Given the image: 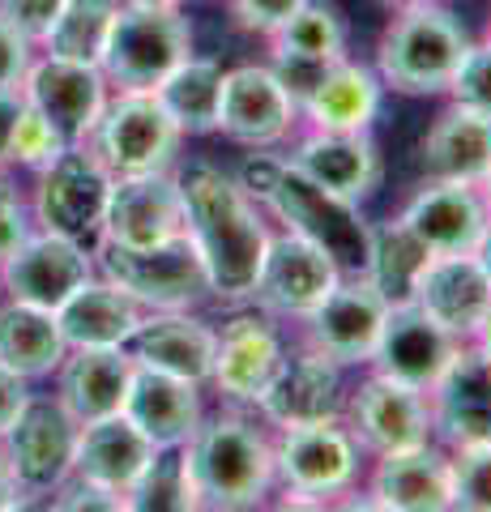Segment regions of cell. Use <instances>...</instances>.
<instances>
[{
    "instance_id": "cell-1",
    "label": "cell",
    "mask_w": 491,
    "mask_h": 512,
    "mask_svg": "<svg viewBox=\"0 0 491 512\" xmlns=\"http://www.w3.org/2000/svg\"><path fill=\"white\" fill-rule=\"evenodd\" d=\"M176 180L184 192V231L205 265L210 295L244 303L274 235L261 218V205L235 184V175L210 163H188L176 171Z\"/></svg>"
},
{
    "instance_id": "cell-2",
    "label": "cell",
    "mask_w": 491,
    "mask_h": 512,
    "mask_svg": "<svg viewBox=\"0 0 491 512\" xmlns=\"http://www.w3.org/2000/svg\"><path fill=\"white\" fill-rule=\"evenodd\" d=\"M180 448L201 508H218V512L257 508L278 487L274 436L257 419H248L235 402L210 414V419H201Z\"/></svg>"
},
{
    "instance_id": "cell-3",
    "label": "cell",
    "mask_w": 491,
    "mask_h": 512,
    "mask_svg": "<svg viewBox=\"0 0 491 512\" xmlns=\"http://www.w3.org/2000/svg\"><path fill=\"white\" fill-rule=\"evenodd\" d=\"M470 35L453 9L436 0L402 5L376 43V77L398 94H445Z\"/></svg>"
},
{
    "instance_id": "cell-4",
    "label": "cell",
    "mask_w": 491,
    "mask_h": 512,
    "mask_svg": "<svg viewBox=\"0 0 491 512\" xmlns=\"http://www.w3.org/2000/svg\"><path fill=\"white\" fill-rule=\"evenodd\" d=\"M265 210L282 222V231L321 248L342 269V278H363L372 256V222H363L359 201H346L338 192L308 180L291 158H282V171L265 197Z\"/></svg>"
},
{
    "instance_id": "cell-5",
    "label": "cell",
    "mask_w": 491,
    "mask_h": 512,
    "mask_svg": "<svg viewBox=\"0 0 491 512\" xmlns=\"http://www.w3.org/2000/svg\"><path fill=\"white\" fill-rule=\"evenodd\" d=\"M359 440L342 419H316L274 431V483L282 504H325L359 478Z\"/></svg>"
},
{
    "instance_id": "cell-6",
    "label": "cell",
    "mask_w": 491,
    "mask_h": 512,
    "mask_svg": "<svg viewBox=\"0 0 491 512\" xmlns=\"http://www.w3.org/2000/svg\"><path fill=\"white\" fill-rule=\"evenodd\" d=\"M188 56H193V26L180 9L120 5L99 69L116 90H154Z\"/></svg>"
},
{
    "instance_id": "cell-7",
    "label": "cell",
    "mask_w": 491,
    "mask_h": 512,
    "mask_svg": "<svg viewBox=\"0 0 491 512\" xmlns=\"http://www.w3.org/2000/svg\"><path fill=\"white\" fill-rule=\"evenodd\" d=\"M112 167L94 154L90 141L82 146H65L52 163L39 167V184H35V227L56 231L77 244H94L103 231V214H107V197H112Z\"/></svg>"
},
{
    "instance_id": "cell-8",
    "label": "cell",
    "mask_w": 491,
    "mask_h": 512,
    "mask_svg": "<svg viewBox=\"0 0 491 512\" xmlns=\"http://www.w3.org/2000/svg\"><path fill=\"white\" fill-rule=\"evenodd\" d=\"M94 265L103 278H112L120 291H129L141 308H197L210 295V278L193 248V239L176 235L167 244L150 248H120V244H99L94 248Z\"/></svg>"
},
{
    "instance_id": "cell-9",
    "label": "cell",
    "mask_w": 491,
    "mask_h": 512,
    "mask_svg": "<svg viewBox=\"0 0 491 512\" xmlns=\"http://www.w3.org/2000/svg\"><path fill=\"white\" fill-rule=\"evenodd\" d=\"M180 141V124L167 116L154 90H116L90 133L94 154L112 167V175L171 171L180 158Z\"/></svg>"
},
{
    "instance_id": "cell-10",
    "label": "cell",
    "mask_w": 491,
    "mask_h": 512,
    "mask_svg": "<svg viewBox=\"0 0 491 512\" xmlns=\"http://www.w3.org/2000/svg\"><path fill=\"white\" fill-rule=\"evenodd\" d=\"M77 436H82V423L65 410L60 397L30 393L13 427L0 436V448H5L22 495H52L65 483L73 474Z\"/></svg>"
},
{
    "instance_id": "cell-11",
    "label": "cell",
    "mask_w": 491,
    "mask_h": 512,
    "mask_svg": "<svg viewBox=\"0 0 491 512\" xmlns=\"http://www.w3.org/2000/svg\"><path fill=\"white\" fill-rule=\"evenodd\" d=\"M94 274H99V265H94V252L86 244L35 227L0 261V295L56 312Z\"/></svg>"
},
{
    "instance_id": "cell-12",
    "label": "cell",
    "mask_w": 491,
    "mask_h": 512,
    "mask_svg": "<svg viewBox=\"0 0 491 512\" xmlns=\"http://www.w3.org/2000/svg\"><path fill=\"white\" fill-rule=\"evenodd\" d=\"M342 423L368 453H402V448H419L432 440V406H427L423 389L372 372L359 389L346 393Z\"/></svg>"
},
{
    "instance_id": "cell-13",
    "label": "cell",
    "mask_w": 491,
    "mask_h": 512,
    "mask_svg": "<svg viewBox=\"0 0 491 512\" xmlns=\"http://www.w3.org/2000/svg\"><path fill=\"white\" fill-rule=\"evenodd\" d=\"M22 99L65 137V146H82L107 107V77L99 64L60 60L43 52L39 60H30L22 77Z\"/></svg>"
},
{
    "instance_id": "cell-14",
    "label": "cell",
    "mask_w": 491,
    "mask_h": 512,
    "mask_svg": "<svg viewBox=\"0 0 491 512\" xmlns=\"http://www.w3.org/2000/svg\"><path fill=\"white\" fill-rule=\"evenodd\" d=\"M342 269L329 261V256L299 239L295 231L269 235L265 261L257 269V282H252V303L265 316H282V320H304L316 303L338 286Z\"/></svg>"
},
{
    "instance_id": "cell-15",
    "label": "cell",
    "mask_w": 491,
    "mask_h": 512,
    "mask_svg": "<svg viewBox=\"0 0 491 512\" xmlns=\"http://www.w3.org/2000/svg\"><path fill=\"white\" fill-rule=\"evenodd\" d=\"M176 235H184V192L176 180V167L116 175L99 244L150 248V244H167Z\"/></svg>"
},
{
    "instance_id": "cell-16",
    "label": "cell",
    "mask_w": 491,
    "mask_h": 512,
    "mask_svg": "<svg viewBox=\"0 0 491 512\" xmlns=\"http://www.w3.org/2000/svg\"><path fill=\"white\" fill-rule=\"evenodd\" d=\"M295 120H299V107L269 64H240V69L223 73L214 133H223L235 146L269 150L278 141H287Z\"/></svg>"
},
{
    "instance_id": "cell-17",
    "label": "cell",
    "mask_w": 491,
    "mask_h": 512,
    "mask_svg": "<svg viewBox=\"0 0 491 512\" xmlns=\"http://www.w3.org/2000/svg\"><path fill=\"white\" fill-rule=\"evenodd\" d=\"M462 346L466 342L457 338V333L436 325L415 299H406V303H389L368 367L380 376H393V380L410 384V389L427 393L440 376H445V367L457 359Z\"/></svg>"
},
{
    "instance_id": "cell-18",
    "label": "cell",
    "mask_w": 491,
    "mask_h": 512,
    "mask_svg": "<svg viewBox=\"0 0 491 512\" xmlns=\"http://www.w3.org/2000/svg\"><path fill=\"white\" fill-rule=\"evenodd\" d=\"M385 312L389 299L376 291L372 278H338L334 291L316 303L299 325H304L308 346H316L342 367H359L372 359Z\"/></svg>"
},
{
    "instance_id": "cell-19",
    "label": "cell",
    "mask_w": 491,
    "mask_h": 512,
    "mask_svg": "<svg viewBox=\"0 0 491 512\" xmlns=\"http://www.w3.org/2000/svg\"><path fill=\"white\" fill-rule=\"evenodd\" d=\"M124 350H129V359L137 367H154V372H167L193 384H210L218 329L193 316V308H154V312H141Z\"/></svg>"
},
{
    "instance_id": "cell-20",
    "label": "cell",
    "mask_w": 491,
    "mask_h": 512,
    "mask_svg": "<svg viewBox=\"0 0 491 512\" xmlns=\"http://www.w3.org/2000/svg\"><path fill=\"white\" fill-rule=\"evenodd\" d=\"M346 367L321 355L316 346L304 342V350L282 359L278 376L269 380L261 393V419L269 427H295V423H316V419H342L346 406Z\"/></svg>"
},
{
    "instance_id": "cell-21",
    "label": "cell",
    "mask_w": 491,
    "mask_h": 512,
    "mask_svg": "<svg viewBox=\"0 0 491 512\" xmlns=\"http://www.w3.org/2000/svg\"><path fill=\"white\" fill-rule=\"evenodd\" d=\"M287 346H282L278 329L269 325V316L240 312L218 329V350H214V372L210 384L235 406H257L261 393L269 389V380L278 376Z\"/></svg>"
},
{
    "instance_id": "cell-22",
    "label": "cell",
    "mask_w": 491,
    "mask_h": 512,
    "mask_svg": "<svg viewBox=\"0 0 491 512\" xmlns=\"http://www.w3.org/2000/svg\"><path fill=\"white\" fill-rule=\"evenodd\" d=\"M291 163L346 201L372 197L385 175L372 128H312L308 137H299Z\"/></svg>"
},
{
    "instance_id": "cell-23",
    "label": "cell",
    "mask_w": 491,
    "mask_h": 512,
    "mask_svg": "<svg viewBox=\"0 0 491 512\" xmlns=\"http://www.w3.org/2000/svg\"><path fill=\"white\" fill-rule=\"evenodd\" d=\"M432 431L445 436L449 448L491 444V363L474 346H462L432 389Z\"/></svg>"
},
{
    "instance_id": "cell-24",
    "label": "cell",
    "mask_w": 491,
    "mask_h": 512,
    "mask_svg": "<svg viewBox=\"0 0 491 512\" xmlns=\"http://www.w3.org/2000/svg\"><path fill=\"white\" fill-rule=\"evenodd\" d=\"M398 218L423 239L427 252H474L483 227L491 222V210L479 184L427 180V188L410 197V205Z\"/></svg>"
},
{
    "instance_id": "cell-25",
    "label": "cell",
    "mask_w": 491,
    "mask_h": 512,
    "mask_svg": "<svg viewBox=\"0 0 491 512\" xmlns=\"http://www.w3.org/2000/svg\"><path fill=\"white\" fill-rule=\"evenodd\" d=\"M410 299L436 325H445L462 342H470L474 325L491 308V282L483 274V265L474 261V252H432Z\"/></svg>"
},
{
    "instance_id": "cell-26",
    "label": "cell",
    "mask_w": 491,
    "mask_h": 512,
    "mask_svg": "<svg viewBox=\"0 0 491 512\" xmlns=\"http://www.w3.org/2000/svg\"><path fill=\"white\" fill-rule=\"evenodd\" d=\"M120 414L129 419L154 448H180L205 419L201 384L154 372V367H133L129 393H124Z\"/></svg>"
},
{
    "instance_id": "cell-27",
    "label": "cell",
    "mask_w": 491,
    "mask_h": 512,
    "mask_svg": "<svg viewBox=\"0 0 491 512\" xmlns=\"http://www.w3.org/2000/svg\"><path fill=\"white\" fill-rule=\"evenodd\" d=\"M133 359L124 346H82L69 350L56 367V397L77 423H94L120 414L133 380Z\"/></svg>"
},
{
    "instance_id": "cell-28",
    "label": "cell",
    "mask_w": 491,
    "mask_h": 512,
    "mask_svg": "<svg viewBox=\"0 0 491 512\" xmlns=\"http://www.w3.org/2000/svg\"><path fill=\"white\" fill-rule=\"evenodd\" d=\"M372 508L393 512H445L453 508V470L449 453L432 444L380 453L372 470Z\"/></svg>"
},
{
    "instance_id": "cell-29",
    "label": "cell",
    "mask_w": 491,
    "mask_h": 512,
    "mask_svg": "<svg viewBox=\"0 0 491 512\" xmlns=\"http://www.w3.org/2000/svg\"><path fill=\"white\" fill-rule=\"evenodd\" d=\"M158 448L141 436V431L124 419V414H107V419L82 423V436H77V457H73V474L90 478L116 495H129L133 483L146 466L154 461Z\"/></svg>"
},
{
    "instance_id": "cell-30",
    "label": "cell",
    "mask_w": 491,
    "mask_h": 512,
    "mask_svg": "<svg viewBox=\"0 0 491 512\" xmlns=\"http://www.w3.org/2000/svg\"><path fill=\"white\" fill-rule=\"evenodd\" d=\"M419 163L427 180L483 184V175L491 171V120L462 103H449L423 133Z\"/></svg>"
},
{
    "instance_id": "cell-31",
    "label": "cell",
    "mask_w": 491,
    "mask_h": 512,
    "mask_svg": "<svg viewBox=\"0 0 491 512\" xmlns=\"http://www.w3.org/2000/svg\"><path fill=\"white\" fill-rule=\"evenodd\" d=\"M141 312H146V308H141L129 291H120L112 278L94 274L90 282H82L56 308V325H60V338H65L69 350H82V346H124V342H129V333L137 329Z\"/></svg>"
},
{
    "instance_id": "cell-32",
    "label": "cell",
    "mask_w": 491,
    "mask_h": 512,
    "mask_svg": "<svg viewBox=\"0 0 491 512\" xmlns=\"http://www.w3.org/2000/svg\"><path fill=\"white\" fill-rule=\"evenodd\" d=\"M380 94H385V86H380L376 69H363V64L342 56L338 64H329V73L299 103V116L312 128H372Z\"/></svg>"
},
{
    "instance_id": "cell-33",
    "label": "cell",
    "mask_w": 491,
    "mask_h": 512,
    "mask_svg": "<svg viewBox=\"0 0 491 512\" xmlns=\"http://www.w3.org/2000/svg\"><path fill=\"white\" fill-rule=\"evenodd\" d=\"M69 355L65 338H60L56 312L35 308V303H0V363L26 380L56 376L60 359Z\"/></svg>"
},
{
    "instance_id": "cell-34",
    "label": "cell",
    "mask_w": 491,
    "mask_h": 512,
    "mask_svg": "<svg viewBox=\"0 0 491 512\" xmlns=\"http://www.w3.org/2000/svg\"><path fill=\"white\" fill-rule=\"evenodd\" d=\"M154 94H158V103L167 107V116L180 124V133L205 137V133H214V124H218L223 64L205 60V56H188L154 86Z\"/></svg>"
},
{
    "instance_id": "cell-35",
    "label": "cell",
    "mask_w": 491,
    "mask_h": 512,
    "mask_svg": "<svg viewBox=\"0 0 491 512\" xmlns=\"http://www.w3.org/2000/svg\"><path fill=\"white\" fill-rule=\"evenodd\" d=\"M427 256H432L427 244L402 218L380 222V227H372V256H368V274L363 278H372V286L389 303H406L415 295V282L423 274Z\"/></svg>"
},
{
    "instance_id": "cell-36",
    "label": "cell",
    "mask_w": 491,
    "mask_h": 512,
    "mask_svg": "<svg viewBox=\"0 0 491 512\" xmlns=\"http://www.w3.org/2000/svg\"><path fill=\"white\" fill-rule=\"evenodd\" d=\"M120 0H65L60 18L52 30L43 35V52L60 56V60H82V64H99L107 35H112Z\"/></svg>"
},
{
    "instance_id": "cell-37",
    "label": "cell",
    "mask_w": 491,
    "mask_h": 512,
    "mask_svg": "<svg viewBox=\"0 0 491 512\" xmlns=\"http://www.w3.org/2000/svg\"><path fill=\"white\" fill-rule=\"evenodd\" d=\"M269 56L287 60H312V64H334L346 56V26L329 5L308 0L299 13H291L274 35H269Z\"/></svg>"
},
{
    "instance_id": "cell-38",
    "label": "cell",
    "mask_w": 491,
    "mask_h": 512,
    "mask_svg": "<svg viewBox=\"0 0 491 512\" xmlns=\"http://www.w3.org/2000/svg\"><path fill=\"white\" fill-rule=\"evenodd\" d=\"M124 508L137 512H197V491L184 466V448H158L146 474L124 495Z\"/></svg>"
},
{
    "instance_id": "cell-39",
    "label": "cell",
    "mask_w": 491,
    "mask_h": 512,
    "mask_svg": "<svg viewBox=\"0 0 491 512\" xmlns=\"http://www.w3.org/2000/svg\"><path fill=\"white\" fill-rule=\"evenodd\" d=\"M453 508L466 512H491V444L453 448Z\"/></svg>"
},
{
    "instance_id": "cell-40",
    "label": "cell",
    "mask_w": 491,
    "mask_h": 512,
    "mask_svg": "<svg viewBox=\"0 0 491 512\" xmlns=\"http://www.w3.org/2000/svg\"><path fill=\"white\" fill-rule=\"evenodd\" d=\"M60 150H65V137H60L35 107H26V99H22V111H18V120H13V133H9L5 163H18V167H35L39 171V167L52 163Z\"/></svg>"
},
{
    "instance_id": "cell-41",
    "label": "cell",
    "mask_w": 491,
    "mask_h": 512,
    "mask_svg": "<svg viewBox=\"0 0 491 512\" xmlns=\"http://www.w3.org/2000/svg\"><path fill=\"white\" fill-rule=\"evenodd\" d=\"M453 103H462L470 111H479V116L491 120V43H470L462 64H457L449 90Z\"/></svg>"
},
{
    "instance_id": "cell-42",
    "label": "cell",
    "mask_w": 491,
    "mask_h": 512,
    "mask_svg": "<svg viewBox=\"0 0 491 512\" xmlns=\"http://www.w3.org/2000/svg\"><path fill=\"white\" fill-rule=\"evenodd\" d=\"M308 0H227V13L235 18V26L248 30V35H274V30L299 13Z\"/></svg>"
},
{
    "instance_id": "cell-43",
    "label": "cell",
    "mask_w": 491,
    "mask_h": 512,
    "mask_svg": "<svg viewBox=\"0 0 491 512\" xmlns=\"http://www.w3.org/2000/svg\"><path fill=\"white\" fill-rule=\"evenodd\" d=\"M30 231H35V214H30L22 192L5 180V167H0V261H5Z\"/></svg>"
},
{
    "instance_id": "cell-44",
    "label": "cell",
    "mask_w": 491,
    "mask_h": 512,
    "mask_svg": "<svg viewBox=\"0 0 491 512\" xmlns=\"http://www.w3.org/2000/svg\"><path fill=\"white\" fill-rule=\"evenodd\" d=\"M60 9H65V0H0V18L13 30H22L30 43H43V35L60 18Z\"/></svg>"
},
{
    "instance_id": "cell-45",
    "label": "cell",
    "mask_w": 491,
    "mask_h": 512,
    "mask_svg": "<svg viewBox=\"0 0 491 512\" xmlns=\"http://www.w3.org/2000/svg\"><path fill=\"white\" fill-rule=\"evenodd\" d=\"M52 508H69V512H82V508H103V512H116L124 508V495L107 491L99 483H90V478H77L69 474L65 483L52 491Z\"/></svg>"
},
{
    "instance_id": "cell-46",
    "label": "cell",
    "mask_w": 491,
    "mask_h": 512,
    "mask_svg": "<svg viewBox=\"0 0 491 512\" xmlns=\"http://www.w3.org/2000/svg\"><path fill=\"white\" fill-rule=\"evenodd\" d=\"M30 60H35V43L0 18V90H22Z\"/></svg>"
},
{
    "instance_id": "cell-47",
    "label": "cell",
    "mask_w": 491,
    "mask_h": 512,
    "mask_svg": "<svg viewBox=\"0 0 491 512\" xmlns=\"http://www.w3.org/2000/svg\"><path fill=\"white\" fill-rule=\"evenodd\" d=\"M278 171H282V158H274V154H257V150H252V154L244 158V167L235 171V184H240V188H244L257 205H265L269 188H274V180H278Z\"/></svg>"
},
{
    "instance_id": "cell-48",
    "label": "cell",
    "mask_w": 491,
    "mask_h": 512,
    "mask_svg": "<svg viewBox=\"0 0 491 512\" xmlns=\"http://www.w3.org/2000/svg\"><path fill=\"white\" fill-rule=\"evenodd\" d=\"M26 402H30V380L0 363V436L13 427V419L22 414Z\"/></svg>"
},
{
    "instance_id": "cell-49",
    "label": "cell",
    "mask_w": 491,
    "mask_h": 512,
    "mask_svg": "<svg viewBox=\"0 0 491 512\" xmlns=\"http://www.w3.org/2000/svg\"><path fill=\"white\" fill-rule=\"evenodd\" d=\"M18 111H22V90H0V167H9L5 154H9V133Z\"/></svg>"
},
{
    "instance_id": "cell-50",
    "label": "cell",
    "mask_w": 491,
    "mask_h": 512,
    "mask_svg": "<svg viewBox=\"0 0 491 512\" xmlns=\"http://www.w3.org/2000/svg\"><path fill=\"white\" fill-rule=\"evenodd\" d=\"M13 508H26V495L18 487V478H13L5 448H0V512H13Z\"/></svg>"
},
{
    "instance_id": "cell-51",
    "label": "cell",
    "mask_w": 491,
    "mask_h": 512,
    "mask_svg": "<svg viewBox=\"0 0 491 512\" xmlns=\"http://www.w3.org/2000/svg\"><path fill=\"white\" fill-rule=\"evenodd\" d=\"M466 346H474V350H479V355L491 363V308L483 312L479 325H474V333H470V342H466Z\"/></svg>"
},
{
    "instance_id": "cell-52",
    "label": "cell",
    "mask_w": 491,
    "mask_h": 512,
    "mask_svg": "<svg viewBox=\"0 0 491 512\" xmlns=\"http://www.w3.org/2000/svg\"><path fill=\"white\" fill-rule=\"evenodd\" d=\"M474 261L483 265V274H487V282H491V222L483 227V235H479V244H474Z\"/></svg>"
},
{
    "instance_id": "cell-53",
    "label": "cell",
    "mask_w": 491,
    "mask_h": 512,
    "mask_svg": "<svg viewBox=\"0 0 491 512\" xmlns=\"http://www.w3.org/2000/svg\"><path fill=\"white\" fill-rule=\"evenodd\" d=\"M120 5H146V9H184L188 0H120Z\"/></svg>"
},
{
    "instance_id": "cell-54",
    "label": "cell",
    "mask_w": 491,
    "mask_h": 512,
    "mask_svg": "<svg viewBox=\"0 0 491 512\" xmlns=\"http://www.w3.org/2000/svg\"><path fill=\"white\" fill-rule=\"evenodd\" d=\"M479 188H483V201H487V210H491V171L483 175V184H479Z\"/></svg>"
},
{
    "instance_id": "cell-55",
    "label": "cell",
    "mask_w": 491,
    "mask_h": 512,
    "mask_svg": "<svg viewBox=\"0 0 491 512\" xmlns=\"http://www.w3.org/2000/svg\"><path fill=\"white\" fill-rule=\"evenodd\" d=\"M385 5H398L402 9V5H419V0H385Z\"/></svg>"
},
{
    "instance_id": "cell-56",
    "label": "cell",
    "mask_w": 491,
    "mask_h": 512,
    "mask_svg": "<svg viewBox=\"0 0 491 512\" xmlns=\"http://www.w3.org/2000/svg\"><path fill=\"white\" fill-rule=\"evenodd\" d=\"M487 43H491V26H487Z\"/></svg>"
}]
</instances>
